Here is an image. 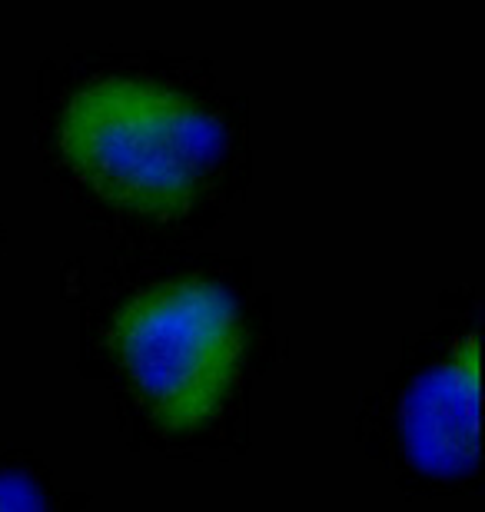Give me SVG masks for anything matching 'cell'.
<instances>
[{"instance_id": "cell-3", "label": "cell", "mask_w": 485, "mask_h": 512, "mask_svg": "<svg viewBox=\"0 0 485 512\" xmlns=\"http://www.w3.org/2000/svg\"><path fill=\"white\" fill-rule=\"evenodd\" d=\"M402 443L429 476H466L479 463V346L466 336L422 373L402 403Z\"/></svg>"}, {"instance_id": "cell-2", "label": "cell", "mask_w": 485, "mask_h": 512, "mask_svg": "<svg viewBox=\"0 0 485 512\" xmlns=\"http://www.w3.org/2000/svg\"><path fill=\"white\" fill-rule=\"evenodd\" d=\"M110 336L143 406L167 429H193L213 416L243 353L233 300L203 280L140 293L120 310Z\"/></svg>"}, {"instance_id": "cell-4", "label": "cell", "mask_w": 485, "mask_h": 512, "mask_svg": "<svg viewBox=\"0 0 485 512\" xmlns=\"http://www.w3.org/2000/svg\"><path fill=\"white\" fill-rule=\"evenodd\" d=\"M0 512H47L44 493L24 473H0Z\"/></svg>"}, {"instance_id": "cell-1", "label": "cell", "mask_w": 485, "mask_h": 512, "mask_svg": "<svg viewBox=\"0 0 485 512\" xmlns=\"http://www.w3.org/2000/svg\"><path fill=\"white\" fill-rule=\"evenodd\" d=\"M60 147L103 200L167 220L190 210L220 153V130L183 94L107 77L70 97Z\"/></svg>"}]
</instances>
